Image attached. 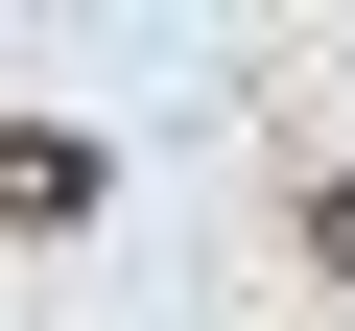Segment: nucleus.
<instances>
[{
    "instance_id": "f257e3e1",
    "label": "nucleus",
    "mask_w": 355,
    "mask_h": 331,
    "mask_svg": "<svg viewBox=\"0 0 355 331\" xmlns=\"http://www.w3.org/2000/svg\"><path fill=\"white\" fill-rule=\"evenodd\" d=\"M95 190H119V166H95V142H71V118H0V237H71V213H95Z\"/></svg>"
}]
</instances>
